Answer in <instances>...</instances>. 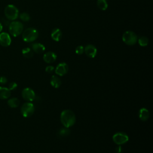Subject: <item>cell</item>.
I'll list each match as a JSON object with an SVG mask.
<instances>
[{
	"mask_svg": "<svg viewBox=\"0 0 153 153\" xmlns=\"http://www.w3.org/2000/svg\"><path fill=\"white\" fill-rule=\"evenodd\" d=\"M60 121L64 127L69 128L75 124L76 121V117L72 111L69 109H65L61 112Z\"/></svg>",
	"mask_w": 153,
	"mask_h": 153,
	"instance_id": "6da1fadb",
	"label": "cell"
},
{
	"mask_svg": "<svg viewBox=\"0 0 153 153\" xmlns=\"http://www.w3.org/2000/svg\"><path fill=\"white\" fill-rule=\"evenodd\" d=\"M38 36V32L36 29L29 27L25 29L22 33L23 40L26 42H32L35 41Z\"/></svg>",
	"mask_w": 153,
	"mask_h": 153,
	"instance_id": "7a4b0ae2",
	"label": "cell"
},
{
	"mask_svg": "<svg viewBox=\"0 0 153 153\" xmlns=\"http://www.w3.org/2000/svg\"><path fill=\"white\" fill-rule=\"evenodd\" d=\"M4 14L8 20H15L19 17V10L14 5L9 4L5 8Z\"/></svg>",
	"mask_w": 153,
	"mask_h": 153,
	"instance_id": "3957f363",
	"label": "cell"
},
{
	"mask_svg": "<svg viewBox=\"0 0 153 153\" xmlns=\"http://www.w3.org/2000/svg\"><path fill=\"white\" fill-rule=\"evenodd\" d=\"M23 30V25L20 22L13 21L9 25V32L14 37L20 35L22 33Z\"/></svg>",
	"mask_w": 153,
	"mask_h": 153,
	"instance_id": "277c9868",
	"label": "cell"
},
{
	"mask_svg": "<svg viewBox=\"0 0 153 153\" xmlns=\"http://www.w3.org/2000/svg\"><path fill=\"white\" fill-rule=\"evenodd\" d=\"M123 41L127 45H133L137 41V36L136 34L131 30H127L124 32L122 36Z\"/></svg>",
	"mask_w": 153,
	"mask_h": 153,
	"instance_id": "5b68a950",
	"label": "cell"
},
{
	"mask_svg": "<svg viewBox=\"0 0 153 153\" xmlns=\"http://www.w3.org/2000/svg\"><path fill=\"white\" fill-rule=\"evenodd\" d=\"M21 113L24 117H29L34 112L35 106L31 102H26L23 103L20 109Z\"/></svg>",
	"mask_w": 153,
	"mask_h": 153,
	"instance_id": "8992f818",
	"label": "cell"
},
{
	"mask_svg": "<svg viewBox=\"0 0 153 153\" xmlns=\"http://www.w3.org/2000/svg\"><path fill=\"white\" fill-rule=\"evenodd\" d=\"M112 140L116 144L121 145L128 142V136L125 133L118 132L113 135Z\"/></svg>",
	"mask_w": 153,
	"mask_h": 153,
	"instance_id": "52a82bcc",
	"label": "cell"
},
{
	"mask_svg": "<svg viewBox=\"0 0 153 153\" xmlns=\"http://www.w3.org/2000/svg\"><path fill=\"white\" fill-rule=\"evenodd\" d=\"M22 97L26 101L31 102L35 100L36 96L34 91L30 88H25L22 91Z\"/></svg>",
	"mask_w": 153,
	"mask_h": 153,
	"instance_id": "ba28073f",
	"label": "cell"
},
{
	"mask_svg": "<svg viewBox=\"0 0 153 153\" xmlns=\"http://www.w3.org/2000/svg\"><path fill=\"white\" fill-rule=\"evenodd\" d=\"M68 71V66L65 63H60L55 69V73L59 76L65 75Z\"/></svg>",
	"mask_w": 153,
	"mask_h": 153,
	"instance_id": "9c48e42d",
	"label": "cell"
},
{
	"mask_svg": "<svg viewBox=\"0 0 153 153\" xmlns=\"http://www.w3.org/2000/svg\"><path fill=\"white\" fill-rule=\"evenodd\" d=\"M11 43V39L10 35L6 32L0 33V45L2 47H8Z\"/></svg>",
	"mask_w": 153,
	"mask_h": 153,
	"instance_id": "30bf717a",
	"label": "cell"
},
{
	"mask_svg": "<svg viewBox=\"0 0 153 153\" xmlns=\"http://www.w3.org/2000/svg\"><path fill=\"white\" fill-rule=\"evenodd\" d=\"M84 52L88 57L94 58L97 54V48L93 45L88 44L84 48Z\"/></svg>",
	"mask_w": 153,
	"mask_h": 153,
	"instance_id": "8fae6325",
	"label": "cell"
},
{
	"mask_svg": "<svg viewBox=\"0 0 153 153\" xmlns=\"http://www.w3.org/2000/svg\"><path fill=\"white\" fill-rule=\"evenodd\" d=\"M57 55L52 51H48L45 53L43 56V60L47 63H51L56 61Z\"/></svg>",
	"mask_w": 153,
	"mask_h": 153,
	"instance_id": "7c38bea8",
	"label": "cell"
},
{
	"mask_svg": "<svg viewBox=\"0 0 153 153\" xmlns=\"http://www.w3.org/2000/svg\"><path fill=\"white\" fill-rule=\"evenodd\" d=\"M51 37L54 41H59L62 37V33L61 30L59 28L54 29L51 33Z\"/></svg>",
	"mask_w": 153,
	"mask_h": 153,
	"instance_id": "4fadbf2b",
	"label": "cell"
},
{
	"mask_svg": "<svg viewBox=\"0 0 153 153\" xmlns=\"http://www.w3.org/2000/svg\"><path fill=\"white\" fill-rule=\"evenodd\" d=\"M11 96V90L8 88L0 87V99H7Z\"/></svg>",
	"mask_w": 153,
	"mask_h": 153,
	"instance_id": "5bb4252c",
	"label": "cell"
},
{
	"mask_svg": "<svg viewBox=\"0 0 153 153\" xmlns=\"http://www.w3.org/2000/svg\"><path fill=\"white\" fill-rule=\"evenodd\" d=\"M31 47L33 51L38 54L43 53L45 50V46L41 43H33L31 44Z\"/></svg>",
	"mask_w": 153,
	"mask_h": 153,
	"instance_id": "9a60e30c",
	"label": "cell"
},
{
	"mask_svg": "<svg viewBox=\"0 0 153 153\" xmlns=\"http://www.w3.org/2000/svg\"><path fill=\"white\" fill-rule=\"evenodd\" d=\"M139 118L140 119V120H142L143 121H146L149 117V111L145 108H142L140 109V110L139 111Z\"/></svg>",
	"mask_w": 153,
	"mask_h": 153,
	"instance_id": "2e32d148",
	"label": "cell"
},
{
	"mask_svg": "<svg viewBox=\"0 0 153 153\" xmlns=\"http://www.w3.org/2000/svg\"><path fill=\"white\" fill-rule=\"evenodd\" d=\"M50 84L52 87L57 88H59L62 84L61 79L56 75H53L50 79Z\"/></svg>",
	"mask_w": 153,
	"mask_h": 153,
	"instance_id": "e0dca14e",
	"label": "cell"
},
{
	"mask_svg": "<svg viewBox=\"0 0 153 153\" xmlns=\"http://www.w3.org/2000/svg\"><path fill=\"white\" fill-rule=\"evenodd\" d=\"M7 103L10 107L15 108L19 106L20 104V100L17 97H12L8 100Z\"/></svg>",
	"mask_w": 153,
	"mask_h": 153,
	"instance_id": "ac0fdd59",
	"label": "cell"
},
{
	"mask_svg": "<svg viewBox=\"0 0 153 153\" xmlns=\"http://www.w3.org/2000/svg\"><path fill=\"white\" fill-rule=\"evenodd\" d=\"M97 5L100 10L103 11L106 10L108 7L106 0H97Z\"/></svg>",
	"mask_w": 153,
	"mask_h": 153,
	"instance_id": "d6986e66",
	"label": "cell"
},
{
	"mask_svg": "<svg viewBox=\"0 0 153 153\" xmlns=\"http://www.w3.org/2000/svg\"><path fill=\"white\" fill-rule=\"evenodd\" d=\"M22 54L26 58H30L33 56V51L29 47H26L22 50Z\"/></svg>",
	"mask_w": 153,
	"mask_h": 153,
	"instance_id": "ffe728a7",
	"label": "cell"
},
{
	"mask_svg": "<svg viewBox=\"0 0 153 153\" xmlns=\"http://www.w3.org/2000/svg\"><path fill=\"white\" fill-rule=\"evenodd\" d=\"M58 134L61 137H67L68 136L69 134H70V130L69 129V128H67V127H63V128H61L59 132H58Z\"/></svg>",
	"mask_w": 153,
	"mask_h": 153,
	"instance_id": "44dd1931",
	"label": "cell"
},
{
	"mask_svg": "<svg viewBox=\"0 0 153 153\" xmlns=\"http://www.w3.org/2000/svg\"><path fill=\"white\" fill-rule=\"evenodd\" d=\"M137 41L139 44L142 47H145L148 44V39L146 36H140L139 39H137Z\"/></svg>",
	"mask_w": 153,
	"mask_h": 153,
	"instance_id": "7402d4cb",
	"label": "cell"
},
{
	"mask_svg": "<svg viewBox=\"0 0 153 153\" xmlns=\"http://www.w3.org/2000/svg\"><path fill=\"white\" fill-rule=\"evenodd\" d=\"M20 18L23 22H28L30 20V16L27 13H22L20 14Z\"/></svg>",
	"mask_w": 153,
	"mask_h": 153,
	"instance_id": "603a6c76",
	"label": "cell"
},
{
	"mask_svg": "<svg viewBox=\"0 0 153 153\" xmlns=\"http://www.w3.org/2000/svg\"><path fill=\"white\" fill-rule=\"evenodd\" d=\"M84 52V47L82 45H79L76 47V48H75V53L78 55H81L83 54Z\"/></svg>",
	"mask_w": 153,
	"mask_h": 153,
	"instance_id": "cb8c5ba5",
	"label": "cell"
},
{
	"mask_svg": "<svg viewBox=\"0 0 153 153\" xmlns=\"http://www.w3.org/2000/svg\"><path fill=\"white\" fill-rule=\"evenodd\" d=\"M17 87V84L16 82H11L9 85H8V88L10 90H15Z\"/></svg>",
	"mask_w": 153,
	"mask_h": 153,
	"instance_id": "d4e9b609",
	"label": "cell"
},
{
	"mask_svg": "<svg viewBox=\"0 0 153 153\" xmlns=\"http://www.w3.org/2000/svg\"><path fill=\"white\" fill-rule=\"evenodd\" d=\"M54 69V68L53 66H48L45 68V71L47 73L51 74V73H52L53 72Z\"/></svg>",
	"mask_w": 153,
	"mask_h": 153,
	"instance_id": "484cf974",
	"label": "cell"
},
{
	"mask_svg": "<svg viewBox=\"0 0 153 153\" xmlns=\"http://www.w3.org/2000/svg\"><path fill=\"white\" fill-rule=\"evenodd\" d=\"M7 82V78L5 76H1L0 77V83L2 84H6Z\"/></svg>",
	"mask_w": 153,
	"mask_h": 153,
	"instance_id": "4316f807",
	"label": "cell"
},
{
	"mask_svg": "<svg viewBox=\"0 0 153 153\" xmlns=\"http://www.w3.org/2000/svg\"><path fill=\"white\" fill-rule=\"evenodd\" d=\"M122 151H123V149H122V147L120 145L118 146L115 149V152L116 153H121Z\"/></svg>",
	"mask_w": 153,
	"mask_h": 153,
	"instance_id": "83f0119b",
	"label": "cell"
},
{
	"mask_svg": "<svg viewBox=\"0 0 153 153\" xmlns=\"http://www.w3.org/2000/svg\"><path fill=\"white\" fill-rule=\"evenodd\" d=\"M2 27H3V26H2V24H1V23L0 22V32L2 31Z\"/></svg>",
	"mask_w": 153,
	"mask_h": 153,
	"instance_id": "f1b7e54d",
	"label": "cell"
}]
</instances>
